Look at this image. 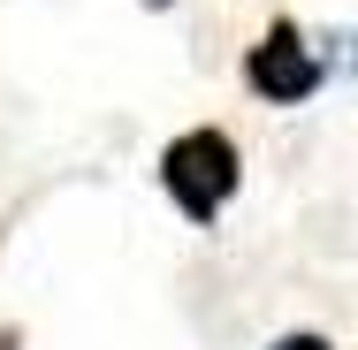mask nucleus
Listing matches in <instances>:
<instances>
[{
    "label": "nucleus",
    "instance_id": "nucleus-4",
    "mask_svg": "<svg viewBox=\"0 0 358 350\" xmlns=\"http://www.w3.org/2000/svg\"><path fill=\"white\" fill-rule=\"evenodd\" d=\"M145 8H168V0H145Z\"/></svg>",
    "mask_w": 358,
    "mask_h": 350
},
{
    "label": "nucleus",
    "instance_id": "nucleus-5",
    "mask_svg": "<svg viewBox=\"0 0 358 350\" xmlns=\"http://www.w3.org/2000/svg\"><path fill=\"white\" fill-rule=\"evenodd\" d=\"M0 350H8V343H0Z\"/></svg>",
    "mask_w": 358,
    "mask_h": 350
},
{
    "label": "nucleus",
    "instance_id": "nucleus-3",
    "mask_svg": "<svg viewBox=\"0 0 358 350\" xmlns=\"http://www.w3.org/2000/svg\"><path fill=\"white\" fill-rule=\"evenodd\" d=\"M275 350H328V335H282Z\"/></svg>",
    "mask_w": 358,
    "mask_h": 350
},
{
    "label": "nucleus",
    "instance_id": "nucleus-1",
    "mask_svg": "<svg viewBox=\"0 0 358 350\" xmlns=\"http://www.w3.org/2000/svg\"><path fill=\"white\" fill-rule=\"evenodd\" d=\"M160 183H168V198H176V206L206 228V221H221V206L236 198L244 160H236L229 130H183V138L160 152Z\"/></svg>",
    "mask_w": 358,
    "mask_h": 350
},
{
    "label": "nucleus",
    "instance_id": "nucleus-2",
    "mask_svg": "<svg viewBox=\"0 0 358 350\" xmlns=\"http://www.w3.org/2000/svg\"><path fill=\"white\" fill-rule=\"evenodd\" d=\"M244 84L267 99V107H297V99H313L320 92V61H313V46L297 38V23L275 15L267 23V38L244 54Z\"/></svg>",
    "mask_w": 358,
    "mask_h": 350
}]
</instances>
